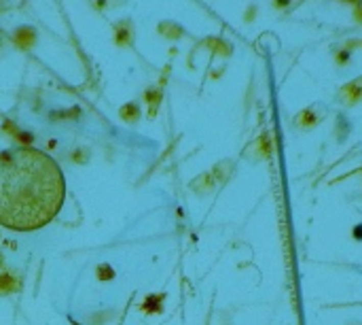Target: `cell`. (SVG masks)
Wrapping results in <instances>:
<instances>
[{
	"label": "cell",
	"instance_id": "6da1fadb",
	"mask_svg": "<svg viewBox=\"0 0 362 325\" xmlns=\"http://www.w3.org/2000/svg\"><path fill=\"white\" fill-rule=\"evenodd\" d=\"M66 200V181L47 153L17 147L0 153V225L34 232L51 223Z\"/></svg>",
	"mask_w": 362,
	"mask_h": 325
},
{
	"label": "cell",
	"instance_id": "7a4b0ae2",
	"mask_svg": "<svg viewBox=\"0 0 362 325\" xmlns=\"http://www.w3.org/2000/svg\"><path fill=\"white\" fill-rule=\"evenodd\" d=\"M32 38H34V34H32L30 30H28V28H23L21 32H17V34H15V40H17V43H21L23 47L30 45V40H32Z\"/></svg>",
	"mask_w": 362,
	"mask_h": 325
}]
</instances>
